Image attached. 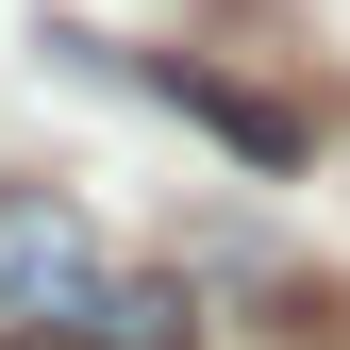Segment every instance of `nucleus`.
<instances>
[{
    "label": "nucleus",
    "instance_id": "f257e3e1",
    "mask_svg": "<svg viewBox=\"0 0 350 350\" xmlns=\"http://www.w3.org/2000/svg\"><path fill=\"white\" fill-rule=\"evenodd\" d=\"M100 284H117L100 217H83L67 184H0V334H67Z\"/></svg>",
    "mask_w": 350,
    "mask_h": 350
},
{
    "label": "nucleus",
    "instance_id": "f03ea898",
    "mask_svg": "<svg viewBox=\"0 0 350 350\" xmlns=\"http://www.w3.org/2000/svg\"><path fill=\"white\" fill-rule=\"evenodd\" d=\"M150 83L200 117V134H234L250 167H300V150H317V117H300V100H267V83H234V67H200V51H150Z\"/></svg>",
    "mask_w": 350,
    "mask_h": 350
},
{
    "label": "nucleus",
    "instance_id": "7ed1b4c3",
    "mask_svg": "<svg viewBox=\"0 0 350 350\" xmlns=\"http://www.w3.org/2000/svg\"><path fill=\"white\" fill-rule=\"evenodd\" d=\"M67 350H200V300H184V284H134V267H117V284L67 317Z\"/></svg>",
    "mask_w": 350,
    "mask_h": 350
}]
</instances>
